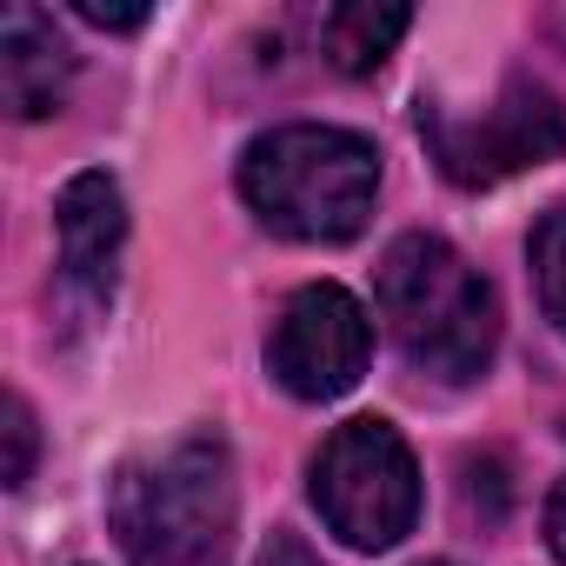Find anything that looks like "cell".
<instances>
[{"label": "cell", "instance_id": "2", "mask_svg": "<svg viewBox=\"0 0 566 566\" xmlns=\"http://www.w3.org/2000/svg\"><path fill=\"white\" fill-rule=\"evenodd\" d=\"M374 307L400 347V360L440 387H467L493 367L500 347V294L493 280L440 233H400L380 253Z\"/></svg>", "mask_w": 566, "mask_h": 566}, {"label": "cell", "instance_id": "10", "mask_svg": "<svg viewBox=\"0 0 566 566\" xmlns=\"http://www.w3.org/2000/svg\"><path fill=\"white\" fill-rule=\"evenodd\" d=\"M533 287H539L546 321L566 334V207H553L533 227Z\"/></svg>", "mask_w": 566, "mask_h": 566}, {"label": "cell", "instance_id": "5", "mask_svg": "<svg viewBox=\"0 0 566 566\" xmlns=\"http://www.w3.org/2000/svg\"><path fill=\"white\" fill-rule=\"evenodd\" d=\"M420 134L453 187H500V180L566 154V114L533 81H506L480 120H460L440 101H420Z\"/></svg>", "mask_w": 566, "mask_h": 566}, {"label": "cell", "instance_id": "7", "mask_svg": "<svg viewBox=\"0 0 566 566\" xmlns=\"http://www.w3.org/2000/svg\"><path fill=\"white\" fill-rule=\"evenodd\" d=\"M54 233H61V266L87 301L114 294V266L127 247V200L114 174H74L54 200Z\"/></svg>", "mask_w": 566, "mask_h": 566}, {"label": "cell", "instance_id": "13", "mask_svg": "<svg viewBox=\"0 0 566 566\" xmlns=\"http://www.w3.org/2000/svg\"><path fill=\"white\" fill-rule=\"evenodd\" d=\"M260 566H321V553H314L301 533H287V526H280V533H266V553H260Z\"/></svg>", "mask_w": 566, "mask_h": 566}, {"label": "cell", "instance_id": "1", "mask_svg": "<svg viewBox=\"0 0 566 566\" xmlns=\"http://www.w3.org/2000/svg\"><path fill=\"white\" fill-rule=\"evenodd\" d=\"M107 526L127 566H227L240 473L220 433H180L134 453L107 486Z\"/></svg>", "mask_w": 566, "mask_h": 566}, {"label": "cell", "instance_id": "8", "mask_svg": "<svg viewBox=\"0 0 566 566\" xmlns=\"http://www.w3.org/2000/svg\"><path fill=\"white\" fill-rule=\"evenodd\" d=\"M74 81V54L54 34V21L41 8H8L0 14V101L14 120H48L61 114Z\"/></svg>", "mask_w": 566, "mask_h": 566}, {"label": "cell", "instance_id": "11", "mask_svg": "<svg viewBox=\"0 0 566 566\" xmlns=\"http://www.w3.org/2000/svg\"><path fill=\"white\" fill-rule=\"evenodd\" d=\"M34 453H41L34 407H28L21 394H8V486H28V480H34Z\"/></svg>", "mask_w": 566, "mask_h": 566}, {"label": "cell", "instance_id": "9", "mask_svg": "<svg viewBox=\"0 0 566 566\" xmlns=\"http://www.w3.org/2000/svg\"><path fill=\"white\" fill-rule=\"evenodd\" d=\"M413 28V8H374V0H347V8H327L321 14V48L340 74H374L400 34Z\"/></svg>", "mask_w": 566, "mask_h": 566}, {"label": "cell", "instance_id": "12", "mask_svg": "<svg viewBox=\"0 0 566 566\" xmlns=\"http://www.w3.org/2000/svg\"><path fill=\"white\" fill-rule=\"evenodd\" d=\"M74 14H81L87 28H107V34H134V28H147V8H107V0H74Z\"/></svg>", "mask_w": 566, "mask_h": 566}, {"label": "cell", "instance_id": "3", "mask_svg": "<svg viewBox=\"0 0 566 566\" xmlns=\"http://www.w3.org/2000/svg\"><path fill=\"white\" fill-rule=\"evenodd\" d=\"M380 193V147L354 127L287 120L247 140L240 154V200L287 240L340 247L367 227Z\"/></svg>", "mask_w": 566, "mask_h": 566}, {"label": "cell", "instance_id": "4", "mask_svg": "<svg viewBox=\"0 0 566 566\" xmlns=\"http://www.w3.org/2000/svg\"><path fill=\"white\" fill-rule=\"evenodd\" d=\"M307 493L327 533L354 553H394L420 520V467L394 420L360 413L334 427L307 467Z\"/></svg>", "mask_w": 566, "mask_h": 566}, {"label": "cell", "instance_id": "6", "mask_svg": "<svg viewBox=\"0 0 566 566\" xmlns=\"http://www.w3.org/2000/svg\"><path fill=\"white\" fill-rule=\"evenodd\" d=\"M374 360V321L340 280H314L280 307L266 334V374L294 400H340Z\"/></svg>", "mask_w": 566, "mask_h": 566}, {"label": "cell", "instance_id": "14", "mask_svg": "<svg viewBox=\"0 0 566 566\" xmlns=\"http://www.w3.org/2000/svg\"><path fill=\"white\" fill-rule=\"evenodd\" d=\"M539 526H546V546H553V559L566 566V473H559V486L546 493V513H539Z\"/></svg>", "mask_w": 566, "mask_h": 566}, {"label": "cell", "instance_id": "15", "mask_svg": "<svg viewBox=\"0 0 566 566\" xmlns=\"http://www.w3.org/2000/svg\"><path fill=\"white\" fill-rule=\"evenodd\" d=\"M427 566H453V559H427Z\"/></svg>", "mask_w": 566, "mask_h": 566}]
</instances>
